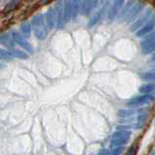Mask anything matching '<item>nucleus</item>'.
<instances>
[{
    "label": "nucleus",
    "instance_id": "obj_1",
    "mask_svg": "<svg viewBox=\"0 0 155 155\" xmlns=\"http://www.w3.org/2000/svg\"><path fill=\"white\" fill-rule=\"evenodd\" d=\"M30 23H31V27L33 29L35 37L39 41L45 40L48 35V31H47L48 27L46 25V22L44 21V16H43L42 14L33 16Z\"/></svg>",
    "mask_w": 155,
    "mask_h": 155
},
{
    "label": "nucleus",
    "instance_id": "obj_2",
    "mask_svg": "<svg viewBox=\"0 0 155 155\" xmlns=\"http://www.w3.org/2000/svg\"><path fill=\"white\" fill-rule=\"evenodd\" d=\"M11 35H12L13 40L15 41V43L17 44V45H19L21 48H23V50H26L28 53H32L33 52V48H32L31 45L26 40V38L23 37L21 33L13 31Z\"/></svg>",
    "mask_w": 155,
    "mask_h": 155
},
{
    "label": "nucleus",
    "instance_id": "obj_3",
    "mask_svg": "<svg viewBox=\"0 0 155 155\" xmlns=\"http://www.w3.org/2000/svg\"><path fill=\"white\" fill-rule=\"evenodd\" d=\"M54 11L56 15V27L62 29L65 25L64 22V12H62V1L58 0L54 6Z\"/></svg>",
    "mask_w": 155,
    "mask_h": 155
},
{
    "label": "nucleus",
    "instance_id": "obj_4",
    "mask_svg": "<svg viewBox=\"0 0 155 155\" xmlns=\"http://www.w3.org/2000/svg\"><path fill=\"white\" fill-rule=\"evenodd\" d=\"M100 0H83L81 1L80 13L84 16H89L91 12L98 6Z\"/></svg>",
    "mask_w": 155,
    "mask_h": 155
},
{
    "label": "nucleus",
    "instance_id": "obj_5",
    "mask_svg": "<svg viewBox=\"0 0 155 155\" xmlns=\"http://www.w3.org/2000/svg\"><path fill=\"white\" fill-rule=\"evenodd\" d=\"M124 3V0H114L112 6L110 7L109 11H108V15H107V18L108 21H112L113 18H115V17L117 16L118 12L120 11L121 7Z\"/></svg>",
    "mask_w": 155,
    "mask_h": 155
},
{
    "label": "nucleus",
    "instance_id": "obj_6",
    "mask_svg": "<svg viewBox=\"0 0 155 155\" xmlns=\"http://www.w3.org/2000/svg\"><path fill=\"white\" fill-rule=\"evenodd\" d=\"M45 22L49 29H54L56 27V15L54 8H49L45 14Z\"/></svg>",
    "mask_w": 155,
    "mask_h": 155
},
{
    "label": "nucleus",
    "instance_id": "obj_7",
    "mask_svg": "<svg viewBox=\"0 0 155 155\" xmlns=\"http://www.w3.org/2000/svg\"><path fill=\"white\" fill-rule=\"evenodd\" d=\"M153 99V97L150 95L149 93L144 94V95H139V96H136L134 98L130 99L128 101V105L129 106H135V105H139V104H143V103H147V102L151 101Z\"/></svg>",
    "mask_w": 155,
    "mask_h": 155
},
{
    "label": "nucleus",
    "instance_id": "obj_8",
    "mask_svg": "<svg viewBox=\"0 0 155 155\" xmlns=\"http://www.w3.org/2000/svg\"><path fill=\"white\" fill-rule=\"evenodd\" d=\"M62 12H64V22H69L71 19V0H65L62 2Z\"/></svg>",
    "mask_w": 155,
    "mask_h": 155
},
{
    "label": "nucleus",
    "instance_id": "obj_9",
    "mask_svg": "<svg viewBox=\"0 0 155 155\" xmlns=\"http://www.w3.org/2000/svg\"><path fill=\"white\" fill-rule=\"evenodd\" d=\"M154 26H155V17L151 18V19H150V21L147 23L143 24V27L137 32V36L138 37H142V36L145 35L146 33L151 31L152 29L154 28Z\"/></svg>",
    "mask_w": 155,
    "mask_h": 155
},
{
    "label": "nucleus",
    "instance_id": "obj_10",
    "mask_svg": "<svg viewBox=\"0 0 155 155\" xmlns=\"http://www.w3.org/2000/svg\"><path fill=\"white\" fill-rule=\"evenodd\" d=\"M15 41L13 40L12 38V35L10 34H2V35H0V45H2L4 47L8 48L9 50L12 48H15Z\"/></svg>",
    "mask_w": 155,
    "mask_h": 155
},
{
    "label": "nucleus",
    "instance_id": "obj_11",
    "mask_svg": "<svg viewBox=\"0 0 155 155\" xmlns=\"http://www.w3.org/2000/svg\"><path fill=\"white\" fill-rule=\"evenodd\" d=\"M143 6H144V5L143 3L142 4L139 3L137 5H135L134 7H132V10L127 13V17H126V21H127V22H131V21H132L133 19L136 18V16H137V15L139 14V12L142 11V9L143 8Z\"/></svg>",
    "mask_w": 155,
    "mask_h": 155
},
{
    "label": "nucleus",
    "instance_id": "obj_12",
    "mask_svg": "<svg viewBox=\"0 0 155 155\" xmlns=\"http://www.w3.org/2000/svg\"><path fill=\"white\" fill-rule=\"evenodd\" d=\"M151 15H152V10H149V11L145 12V14L142 17V18H139L138 21H136V22L134 23V25H133L132 27H131V30L135 31V30H137V29H139L140 26H143V24H144L145 22H146L147 19H148L150 17H151Z\"/></svg>",
    "mask_w": 155,
    "mask_h": 155
},
{
    "label": "nucleus",
    "instance_id": "obj_13",
    "mask_svg": "<svg viewBox=\"0 0 155 155\" xmlns=\"http://www.w3.org/2000/svg\"><path fill=\"white\" fill-rule=\"evenodd\" d=\"M82 0H71V18L75 19L80 13Z\"/></svg>",
    "mask_w": 155,
    "mask_h": 155
},
{
    "label": "nucleus",
    "instance_id": "obj_14",
    "mask_svg": "<svg viewBox=\"0 0 155 155\" xmlns=\"http://www.w3.org/2000/svg\"><path fill=\"white\" fill-rule=\"evenodd\" d=\"M20 29H21V33H22L23 36H25L26 38L30 37L32 27H31V23L30 21H23L21 24Z\"/></svg>",
    "mask_w": 155,
    "mask_h": 155
},
{
    "label": "nucleus",
    "instance_id": "obj_15",
    "mask_svg": "<svg viewBox=\"0 0 155 155\" xmlns=\"http://www.w3.org/2000/svg\"><path fill=\"white\" fill-rule=\"evenodd\" d=\"M10 52L12 53L14 57H17V58H19V59H25L26 60V59H28V57H30L27 52L21 51V50H18V48H16V47L10 48Z\"/></svg>",
    "mask_w": 155,
    "mask_h": 155
},
{
    "label": "nucleus",
    "instance_id": "obj_16",
    "mask_svg": "<svg viewBox=\"0 0 155 155\" xmlns=\"http://www.w3.org/2000/svg\"><path fill=\"white\" fill-rule=\"evenodd\" d=\"M131 137V132L130 131H126V130H120L117 132L113 133L112 138L113 139H123V140H129Z\"/></svg>",
    "mask_w": 155,
    "mask_h": 155
},
{
    "label": "nucleus",
    "instance_id": "obj_17",
    "mask_svg": "<svg viewBox=\"0 0 155 155\" xmlns=\"http://www.w3.org/2000/svg\"><path fill=\"white\" fill-rule=\"evenodd\" d=\"M103 11H104V10H101V11L97 12L93 17H91L90 21H89V22H88V27H93V26L95 25V24L100 21L101 14H103Z\"/></svg>",
    "mask_w": 155,
    "mask_h": 155
},
{
    "label": "nucleus",
    "instance_id": "obj_18",
    "mask_svg": "<svg viewBox=\"0 0 155 155\" xmlns=\"http://www.w3.org/2000/svg\"><path fill=\"white\" fill-rule=\"evenodd\" d=\"M139 91L140 93H151V92L155 91V84H145L143 85L142 87H139Z\"/></svg>",
    "mask_w": 155,
    "mask_h": 155
},
{
    "label": "nucleus",
    "instance_id": "obj_19",
    "mask_svg": "<svg viewBox=\"0 0 155 155\" xmlns=\"http://www.w3.org/2000/svg\"><path fill=\"white\" fill-rule=\"evenodd\" d=\"M14 58L13 54L10 52V51L4 50V48H0V59L3 60H12Z\"/></svg>",
    "mask_w": 155,
    "mask_h": 155
},
{
    "label": "nucleus",
    "instance_id": "obj_20",
    "mask_svg": "<svg viewBox=\"0 0 155 155\" xmlns=\"http://www.w3.org/2000/svg\"><path fill=\"white\" fill-rule=\"evenodd\" d=\"M18 3H19L18 0H11V1L9 2V3L6 5V6H5V8H4V11H3V13H4V14H8V13L12 12L13 10L17 7Z\"/></svg>",
    "mask_w": 155,
    "mask_h": 155
},
{
    "label": "nucleus",
    "instance_id": "obj_21",
    "mask_svg": "<svg viewBox=\"0 0 155 155\" xmlns=\"http://www.w3.org/2000/svg\"><path fill=\"white\" fill-rule=\"evenodd\" d=\"M128 142V140H123V139H113L110 142V147H122V145L126 144Z\"/></svg>",
    "mask_w": 155,
    "mask_h": 155
},
{
    "label": "nucleus",
    "instance_id": "obj_22",
    "mask_svg": "<svg viewBox=\"0 0 155 155\" xmlns=\"http://www.w3.org/2000/svg\"><path fill=\"white\" fill-rule=\"evenodd\" d=\"M153 42H155V31L153 33H151V34H148V35L145 37L144 41L142 42L140 45H142V48H143V47L147 46V45H149V44H151Z\"/></svg>",
    "mask_w": 155,
    "mask_h": 155
},
{
    "label": "nucleus",
    "instance_id": "obj_23",
    "mask_svg": "<svg viewBox=\"0 0 155 155\" xmlns=\"http://www.w3.org/2000/svg\"><path fill=\"white\" fill-rule=\"evenodd\" d=\"M142 78H143V80H145V81H153L155 80V72L144 73V74H142Z\"/></svg>",
    "mask_w": 155,
    "mask_h": 155
},
{
    "label": "nucleus",
    "instance_id": "obj_24",
    "mask_svg": "<svg viewBox=\"0 0 155 155\" xmlns=\"http://www.w3.org/2000/svg\"><path fill=\"white\" fill-rule=\"evenodd\" d=\"M133 5H134V2L132 1V0H131V1H129V2L127 3V5H126V7L123 9V11L121 12V14H120V18H124L125 15L129 12V10H130L129 8H130L131 6H133Z\"/></svg>",
    "mask_w": 155,
    "mask_h": 155
},
{
    "label": "nucleus",
    "instance_id": "obj_25",
    "mask_svg": "<svg viewBox=\"0 0 155 155\" xmlns=\"http://www.w3.org/2000/svg\"><path fill=\"white\" fill-rule=\"evenodd\" d=\"M6 66L4 65V64H2V63H0V70H2V69H4V68H5Z\"/></svg>",
    "mask_w": 155,
    "mask_h": 155
},
{
    "label": "nucleus",
    "instance_id": "obj_26",
    "mask_svg": "<svg viewBox=\"0 0 155 155\" xmlns=\"http://www.w3.org/2000/svg\"><path fill=\"white\" fill-rule=\"evenodd\" d=\"M152 59H153V60H155V52L153 53V55H152Z\"/></svg>",
    "mask_w": 155,
    "mask_h": 155
}]
</instances>
